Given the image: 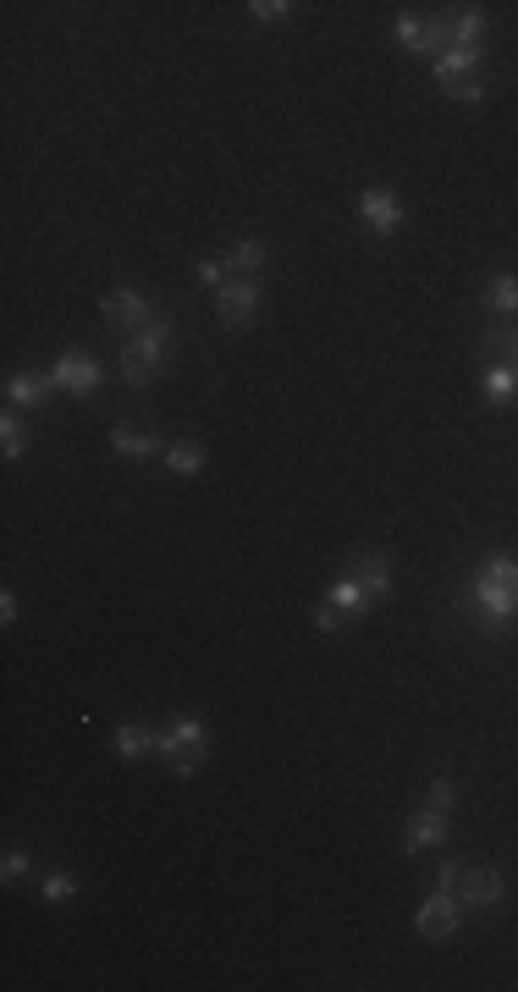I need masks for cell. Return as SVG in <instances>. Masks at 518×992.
Here are the masks:
<instances>
[{"mask_svg":"<svg viewBox=\"0 0 518 992\" xmlns=\"http://www.w3.org/2000/svg\"><path fill=\"white\" fill-rule=\"evenodd\" d=\"M463 602H469V613L485 624V635H502V629L518 618V558H507V552L485 558V563L469 574Z\"/></svg>","mask_w":518,"mask_h":992,"instance_id":"1","label":"cell"},{"mask_svg":"<svg viewBox=\"0 0 518 992\" xmlns=\"http://www.w3.org/2000/svg\"><path fill=\"white\" fill-rule=\"evenodd\" d=\"M166 359H172V320L161 315V320H150L144 331H133V342L122 348V381H128L133 392H144V386L166 370Z\"/></svg>","mask_w":518,"mask_h":992,"instance_id":"2","label":"cell"},{"mask_svg":"<svg viewBox=\"0 0 518 992\" xmlns=\"http://www.w3.org/2000/svg\"><path fill=\"white\" fill-rule=\"evenodd\" d=\"M205 750H210V728H205L194 712H183L172 728H161V734H155V756H161L177 778H194V772H199V761H205Z\"/></svg>","mask_w":518,"mask_h":992,"instance_id":"3","label":"cell"},{"mask_svg":"<svg viewBox=\"0 0 518 992\" xmlns=\"http://www.w3.org/2000/svg\"><path fill=\"white\" fill-rule=\"evenodd\" d=\"M260 276H238V282H227L221 293H216V315H221V326L227 331H249L254 326V315H260Z\"/></svg>","mask_w":518,"mask_h":992,"instance_id":"4","label":"cell"},{"mask_svg":"<svg viewBox=\"0 0 518 992\" xmlns=\"http://www.w3.org/2000/svg\"><path fill=\"white\" fill-rule=\"evenodd\" d=\"M458 926H463V904H458V893H441V888H436V893L419 904V915H414V932L430 937V943L458 937Z\"/></svg>","mask_w":518,"mask_h":992,"instance_id":"5","label":"cell"},{"mask_svg":"<svg viewBox=\"0 0 518 992\" xmlns=\"http://www.w3.org/2000/svg\"><path fill=\"white\" fill-rule=\"evenodd\" d=\"M359 221L370 238H397L403 232V199L392 188H364L359 194Z\"/></svg>","mask_w":518,"mask_h":992,"instance_id":"6","label":"cell"},{"mask_svg":"<svg viewBox=\"0 0 518 992\" xmlns=\"http://www.w3.org/2000/svg\"><path fill=\"white\" fill-rule=\"evenodd\" d=\"M100 315H106L117 331H144L150 320H161V315H155V304H150L139 287H111V293L100 298Z\"/></svg>","mask_w":518,"mask_h":992,"instance_id":"7","label":"cell"},{"mask_svg":"<svg viewBox=\"0 0 518 992\" xmlns=\"http://www.w3.org/2000/svg\"><path fill=\"white\" fill-rule=\"evenodd\" d=\"M100 375H106V364H100L95 353H84V348H67V353L51 364V381H56L62 392H78V397H89V392L100 386Z\"/></svg>","mask_w":518,"mask_h":992,"instance_id":"8","label":"cell"},{"mask_svg":"<svg viewBox=\"0 0 518 992\" xmlns=\"http://www.w3.org/2000/svg\"><path fill=\"white\" fill-rule=\"evenodd\" d=\"M447 811H436V805H419L414 816H408V827H403V849L408 855H425V849H441L447 844Z\"/></svg>","mask_w":518,"mask_h":992,"instance_id":"9","label":"cell"},{"mask_svg":"<svg viewBox=\"0 0 518 992\" xmlns=\"http://www.w3.org/2000/svg\"><path fill=\"white\" fill-rule=\"evenodd\" d=\"M502 893H507V882H502V871H491V866L463 871V882H458V899H463L469 910H496Z\"/></svg>","mask_w":518,"mask_h":992,"instance_id":"10","label":"cell"},{"mask_svg":"<svg viewBox=\"0 0 518 992\" xmlns=\"http://www.w3.org/2000/svg\"><path fill=\"white\" fill-rule=\"evenodd\" d=\"M480 56H485V51H458V45H452L447 56H436V62H430L436 89H441V95H452L463 78H480V73H474V67H480Z\"/></svg>","mask_w":518,"mask_h":992,"instance_id":"11","label":"cell"},{"mask_svg":"<svg viewBox=\"0 0 518 992\" xmlns=\"http://www.w3.org/2000/svg\"><path fill=\"white\" fill-rule=\"evenodd\" d=\"M111 447H117L128 463H150V458L166 452L161 436H155V430H139V425H111Z\"/></svg>","mask_w":518,"mask_h":992,"instance_id":"12","label":"cell"},{"mask_svg":"<svg viewBox=\"0 0 518 992\" xmlns=\"http://www.w3.org/2000/svg\"><path fill=\"white\" fill-rule=\"evenodd\" d=\"M51 392H56L51 370H45V375H12V381H7V403H12V408H45Z\"/></svg>","mask_w":518,"mask_h":992,"instance_id":"13","label":"cell"},{"mask_svg":"<svg viewBox=\"0 0 518 992\" xmlns=\"http://www.w3.org/2000/svg\"><path fill=\"white\" fill-rule=\"evenodd\" d=\"M353 574H359V585L370 591V602H375V596H386V602H392V591H397V585H392V558H386V552H364V558L353 563Z\"/></svg>","mask_w":518,"mask_h":992,"instance_id":"14","label":"cell"},{"mask_svg":"<svg viewBox=\"0 0 518 992\" xmlns=\"http://www.w3.org/2000/svg\"><path fill=\"white\" fill-rule=\"evenodd\" d=\"M326 602H331V607H337V613H342L348 624L370 613V591L359 585V574H342V580H337V585L326 591Z\"/></svg>","mask_w":518,"mask_h":992,"instance_id":"15","label":"cell"},{"mask_svg":"<svg viewBox=\"0 0 518 992\" xmlns=\"http://www.w3.org/2000/svg\"><path fill=\"white\" fill-rule=\"evenodd\" d=\"M111 750H117L122 761H144V756H155V728H144V723H122V728L111 734Z\"/></svg>","mask_w":518,"mask_h":992,"instance_id":"16","label":"cell"},{"mask_svg":"<svg viewBox=\"0 0 518 992\" xmlns=\"http://www.w3.org/2000/svg\"><path fill=\"white\" fill-rule=\"evenodd\" d=\"M485 309H491V315H518V271H491V282H485Z\"/></svg>","mask_w":518,"mask_h":992,"instance_id":"17","label":"cell"},{"mask_svg":"<svg viewBox=\"0 0 518 992\" xmlns=\"http://www.w3.org/2000/svg\"><path fill=\"white\" fill-rule=\"evenodd\" d=\"M265 260H271V249H265L260 238H243V243L227 249V271H232V276H260Z\"/></svg>","mask_w":518,"mask_h":992,"instance_id":"18","label":"cell"},{"mask_svg":"<svg viewBox=\"0 0 518 992\" xmlns=\"http://www.w3.org/2000/svg\"><path fill=\"white\" fill-rule=\"evenodd\" d=\"M452 45L458 51H485V12L480 7H463L452 18Z\"/></svg>","mask_w":518,"mask_h":992,"instance_id":"19","label":"cell"},{"mask_svg":"<svg viewBox=\"0 0 518 992\" xmlns=\"http://www.w3.org/2000/svg\"><path fill=\"white\" fill-rule=\"evenodd\" d=\"M480 353H485V364H507V370L518 375V331H507V326H496V331H485V342H480Z\"/></svg>","mask_w":518,"mask_h":992,"instance_id":"20","label":"cell"},{"mask_svg":"<svg viewBox=\"0 0 518 992\" xmlns=\"http://www.w3.org/2000/svg\"><path fill=\"white\" fill-rule=\"evenodd\" d=\"M161 458H166V469H172V474H199V469L210 463L205 441H172V447H166Z\"/></svg>","mask_w":518,"mask_h":992,"instance_id":"21","label":"cell"},{"mask_svg":"<svg viewBox=\"0 0 518 992\" xmlns=\"http://www.w3.org/2000/svg\"><path fill=\"white\" fill-rule=\"evenodd\" d=\"M518 392V375L507 364H485V403L491 408H507V397Z\"/></svg>","mask_w":518,"mask_h":992,"instance_id":"22","label":"cell"},{"mask_svg":"<svg viewBox=\"0 0 518 992\" xmlns=\"http://www.w3.org/2000/svg\"><path fill=\"white\" fill-rule=\"evenodd\" d=\"M40 899H45V904H73V899H78V877H73V871H45Z\"/></svg>","mask_w":518,"mask_h":992,"instance_id":"23","label":"cell"},{"mask_svg":"<svg viewBox=\"0 0 518 992\" xmlns=\"http://www.w3.org/2000/svg\"><path fill=\"white\" fill-rule=\"evenodd\" d=\"M392 34H397V45H403V51H414V56H425V18H414V12H397V23H392Z\"/></svg>","mask_w":518,"mask_h":992,"instance_id":"24","label":"cell"},{"mask_svg":"<svg viewBox=\"0 0 518 992\" xmlns=\"http://www.w3.org/2000/svg\"><path fill=\"white\" fill-rule=\"evenodd\" d=\"M23 877H29V849H23V844H7V860H0V882L18 888Z\"/></svg>","mask_w":518,"mask_h":992,"instance_id":"25","label":"cell"},{"mask_svg":"<svg viewBox=\"0 0 518 992\" xmlns=\"http://www.w3.org/2000/svg\"><path fill=\"white\" fill-rule=\"evenodd\" d=\"M293 12H298L293 0H249V18H254V23H287Z\"/></svg>","mask_w":518,"mask_h":992,"instance_id":"26","label":"cell"},{"mask_svg":"<svg viewBox=\"0 0 518 992\" xmlns=\"http://www.w3.org/2000/svg\"><path fill=\"white\" fill-rule=\"evenodd\" d=\"M0 447H7V458H23L29 436H23V419H18V414H7V419H0Z\"/></svg>","mask_w":518,"mask_h":992,"instance_id":"27","label":"cell"},{"mask_svg":"<svg viewBox=\"0 0 518 992\" xmlns=\"http://www.w3.org/2000/svg\"><path fill=\"white\" fill-rule=\"evenodd\" d=\"M227 276H232V271H227V260H199V265H194V282H199V287H210V293H221V287H227Z\"/></svg>","mask_w":518,"mask_h":992,"instance_id":"28","label":"cell"},{"mask_svg":"<svg viewBox=\"0 0 518 992\" xmlns=\"http://www.w3.org/2000/svg\"><path fill=\"white\" fill-rule=\"evenodd\" d=\"M452 800H458L452 778H430V794H425V805H436V811H452Z\"/></svg>","mask_w":518,"mask_h":992,"instance_id":"29","label":"cell"},{"mask_svg":"<svg viewBox=\"0 0 518 992\" xmlns=\"http://www.w3.org/2000/svg\"><path fill=\"white\" fill-rule=\"evenodd\" d=\"M342 624H348V618H342L331 602H320V607H315V629H320V635H342Z\"/></svg>","mask_w":518,"mask_h":992,"instance_id":"30","label":"cell"},{"mask_svg":"<svg viewBox=\"0 0 518 992\" xmlns=\"http://www.w3.org/2000/svg\"><path fill=\"white\" fill-rule=\"evenodd\" d=\"M452 100H458V106H480V100H485V84H480V78H463V84L452 89Z\"/></svg>","mask_w":518,"mask_h":992,"instance_id":"31","label":"cell"},{"mask_svg":"<svg viewBox=\"0 0 518 992\" xmlns=\"http://www.w3.org/2000/svg\"><path fill=\"white\" fill-rule=\"evenodd\" d=\"M458 882H463V866H458V860H441V871H436V888H441V893H458Z\"/></svg>","mask_w":518,"mask_h":992,"instance_id":"32","label":"cell"},{"mask_svg":"<svg viewBox=\"0 0 518 992\" xmlns=\"http://www.w3.org/2000/svg\"><path fill=\"white\" fill-rule=\"evenodd\" d=\"M0 624H7V629L18 624V602H12V591H7V596H0Z\"/></svg>","mask_w":518,"mask_h":992,"instance_id":"33","label":"cell"}]
</instances>
